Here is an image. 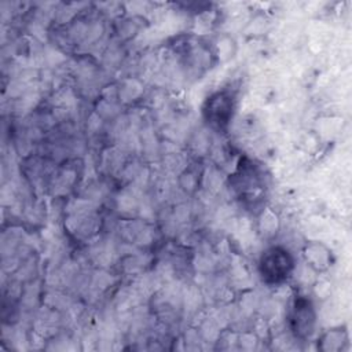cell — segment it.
Here are the masks:
<instances>
[{"mask_svg": "<svg viewBox=\"0 0 352 352\" xmlns=\"http://www.w3.org/2000/svg\"><path fill=\"white\" fill-rule=\"evenodd\" d=\"M234 110V96L227 91L216 92L208 98L204 106V114L208 122L216 128H224L230 118L232 117Z\"/></svg>", "mask_w": 352, "mask_h": 352, "instance_id": "7a4b0ae2", "label": "cell"}, {"mask_svg": "<svg viewBox=\"0 0 352 352\" xmlns=\"http://www.w3.org/2000/svg\"><path fill=\"white\" fill-rule=\"evenodd\" d=\"M315 324V312L308 300L298 298L294 302L292 312V327L300 337L311 336Z\"/></svg>", "mask_w": 352, "mask_h": 352, "instance_id": "3957f363", "label": "cell"}, {"mask_svg": "<svg viewBox=\"0 0 352 352\" xmlns=\"http://www.w3.org/2000/svg\"><path fill=\"white\" fill-rule=\"evenodd\" d=\"M260 274L268 283L283 282L293 270V258L282 248L267 249L260 258Z\"/></svg>", "mask_w": 352, "mask_h": 352, "instance_id": "6da1fadb", "label": "cell"}]
</instances>
